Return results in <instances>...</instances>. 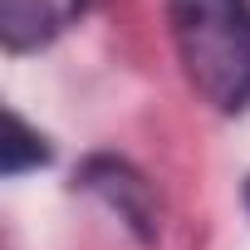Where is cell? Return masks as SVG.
Here are the masks:
<instances>
[{
  "label": "cell",
  "mask_w": 250,
  "mask_h": 250,
  "mask_svg": "<svg viewBox=\"0 0 250 250\" xmlns=\"http://www.w3.org/2000/svg\"><path fill=\"white\" fill-rule=\"evenodd\" d=\"M0 162H5V177L25 172L30 162H44V147H40V133H30L20 113L5 118V143H0Z\"/></svg>",
  "instance_id": "cell-2"
},
{
  "label": "cell",
  "mask_w": 250,
  "mask_h": 250,
  "mask_svg": "<svg viewBox=\"0 0 250 250\" xmlns=\"http://www.w3.org/2000/svg\"><path fill=\"white\" fill-rule=\"evenodd\" d=\"M245 201H250V187H245Z\"/></svg>",
  "instance_id": "cell-3"
},
{
  "label": "cell",
  "mask_w": 250,
  "mask_h": 250,
  "mask_svg": "<svg viewBox=\"0 0 250 250\" xmlns=\"http://www.w3.org/2000/svg\"><path fill=\"white\" fill-rule=\"evenodd\" d=\"M187 83L221 113L250 108V0H167Z\"/></svg>",
  "instance_id": "cell-1"
}]
</instances>
